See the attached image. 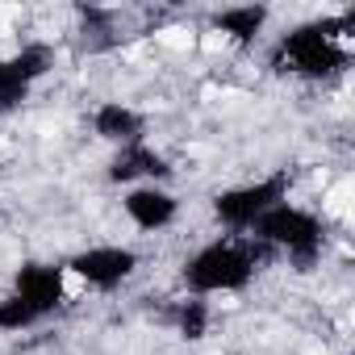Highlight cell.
<instances>
[{
	"instance_id": "obj_5",
	"label": "cell",
	"mask_w": 355,
	"mask_h": 355,
	"mask_svg": "<svg viewBox=\"0 0 355 355\" xmlns=\"http://www.w3.org/2000/svg\"><path fill=\"white\" fill-rule=\"evenodd\" d=\"M17 55V38H13V26L0 21V59H13Z\"/></svg>"
},
{
	"instance_id": "obj_4",
	"label": "cell",
	"mask_w": 355,
	"mask_h": 355,
	"mask_svg": "<svg viewBox=\"0 0 355 355\" xmlns=\"http://www.w3.org/2000/svg\"><path fill=\"white\" fill-rule=\"evenodd\" d=\"M84 288H88L84 272H76V268H71V272H63V293H67V297H80Z\"/></svg>"
},
{
	"instance_id": "obj_2",
	"label": "cell",
	"mask_w": 355,
	"mask_h": 355,
	"mask_svg": "<svg viewBox=\"0 0 355 355\" xmlns=\"http://www.w3.org/2000/svg\"><path fill=\"white\" fill-rule=\"evenodd\" d=\"M155 38H159V46H167V51H193V46H197V34L184 30V26H167V30L155 34Z\"/></svg>"
},
{
	"instance_id": "obj_3",
	"label": "cell",
	"mask_w": 355,
	"mask_h": 355,
	"mask_svg": "<svg viewBox=\"0 0 355 355\" xmlns=\"http://www.w3.org/2000/svg\"><path fill=\"white\" fill-rule=\"evenodd\" d=\"M226 46H230V34H226V30H209V34L201 38V51H205V55H222Z\"/></svg>"
},
{
	"instance_id": "obj_1",
	"label": "cell",
	"mask_w": 355,
	"mask_h": 355,
	"mask_svg": "<svg viewBox=\"0 0 355 355\" xmlns=\"http://www.w3.org/2000/svg\"><path fill=\"white\" fill-rule=\"evenodd\" d=\"M326 214H334V218H351V180H338L330 193H326Z\"/></svg>"
},
{
	"instance_id": "obj_6",
	"label": "cell",
	"mask_w": 355,
	"mask_h": 355,
	"mask_svg": "<svg viewBox=\"0 0 355 355\" xmlns=\"http://www.w3.org/2000/svg\"><path fill=\"white\" fill-rule=\"evenodd\" d=\"M5 150H9V142H0V155H5Z\"/></svg>"
}]
</instances>
